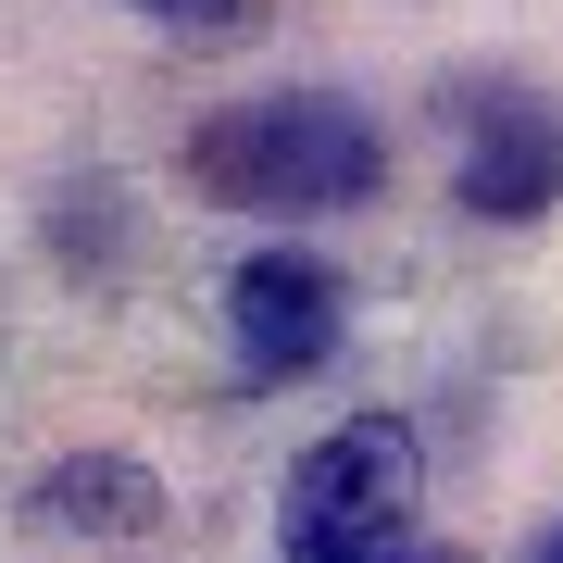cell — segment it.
Wrapping results in <instances>:
<instances>
[{
    "instance_id": "6da1fadb",
    "label": "cell",
    "mask_w": 563,
    "mask_h": 563,
    "mask_svg": "<svg viewBox=\"0 0 563 563\" xmlns=\"http://www.w3.org/2000/svg\"><path fill=\"white\" fill-rule=\"evenodd\" d=\"M188 176L213 188L225 213H351L388 188V139L376 113L339 101V88H276V101H239L188 139Z\"/></svg>"
},
{
    "instance_id": "7a4b0ae2",
    "label": "cell",
    "mask_w": 563,
    "mask_h": 563,
    "mask_svg": "<svg viewBox=\"0 0 563 563\" xmlns=\"http://www.w3.org/2000/svg\"><path fill=\"white\" fill-rule=\"evenodd\" d=\"M413 488H426L413 426L363 413V426H339V439H313L301 463H288V488H276V551H288V563H388L401 526H413Z\"/></svg>"
},
{
    "instance_id": "3957f363",
    "label": "cell",
    "mask_w": 563,
    "mask_h": 563,
    "mask_svg": "<svg viewBox=\"0 0 563 563\" xmlns=\"http://www.w3.org/2000/svg\"><path fill=\"white\" fill-rule=\"evenodd\" d=\"M451 113H463V176H451L463 213H488V225L551 213V188H563V113L526 101L514 76H463Z\"/></svg>"
},
{
    "instance_id": "277c9868",
    "label": "cell",
    "mask_w": 563,
    "mask_h": 563,
    "mask_svg": "<svg viewBox=\"0 0 563 563\" xmlns=\"http://www.w3.org/2000/svg\"><path fill=\"white\" fill-rule=\"evenodd\" d=\"M225 339H239V376L251 388H288L339 351V276L313 251H251L225 276Z\"/></svg>"
},
{
    "instance_id": "5b68a950",
    "label": "cell",
    "mask_w": 563,
    "mask_h": 563,
    "mask_svg": "<svg viewBox=\"0 0 563 563\" xmlns=\"http://www.w3.org/2000/svg\"><path fill=\"white\" fill-rule=\"evenodd\" d=\"M25 526H63V539H151L163 526V476L125 451H63L38 488H25Z\"/></svg>"
},
{
    "instance_id": "8992f818",
    "label": "cell",
    "mask_w": 563,
    "mask_h": 563,
    "mask_svg": "<svg viewBox=\"0 0 563 563\" xmlns=\"http://www.w3.org/2000/svg\"><path fill=\"white\" fill-rule=\"evenodd\" d=\"M151 25H176V38H239L251 25V0H139Z\"/></svg>"
},
{
    "instance_id": "52a82bcc",
    "label": "cell",
    "mask_w": 563,
    "mask_h": 563,
    "mask_svg": "<svg viewBox=\"0 0 563 563\" xmlns=\"http://www.w3.org/2000/svg\"><path fill=\"white\" fill-rule=\"evenodd\" d=\"M388 563H463V551H388Z\"/></svg>"
},
{
    "instance_id": "ba28073f",
    "label": "cell",
    "mask_w": 563,
    "mask_h": 563,
    "mask_svg": "<svg viewBox=\"0 0 563 563\" xmlns=\"http://www.w3.org/2000/svg\"><path fill=\"white\" fill-rule=\"evenodd\" d=\"M539 563H563V526H551V539H539Z\"/></svg>"
}]
</instances>
